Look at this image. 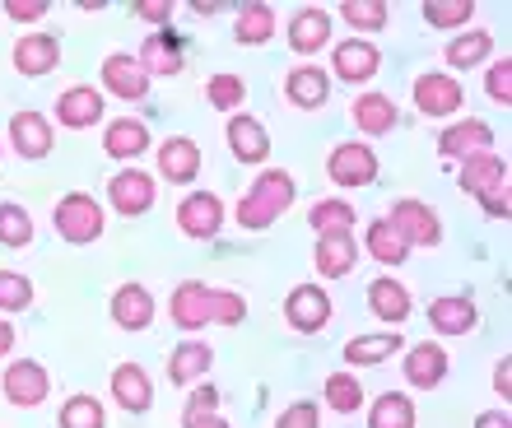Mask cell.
I'll return each instance as SVG.
<instances>
[{
    "label": "cell",
    "instance_id": "obj_1",
    "mask_svg": "<svg viewBox=\"0 0 512 428\" xmlns=\"http://www.w3.org/2000/svg\"><path fill=\"white\" fill-rule=\"evenodd\" d=\"M294 205V177L289 173H261L256 177V187L247 191L243 201H238V224L243 228H270L280 219V210Z\"/></svg>",
    "mask_w": 512,
    "mask_h": 428
},
{
    "label": "cell",
    "instance_id": "obj_2",
    "mask_svg": "<svg viewBox=\"0 0 512 428\" xmlns=\"http://www.w3.org/2000/svg\"><path fill=\"white\" fill-rule=\"evenodd\" d=\"M56 233L66 242H94L103 233V210H98L94 196H66V201L56 205Z\"/></svg>",
    "mask_w": 512,
    "mask_h": 428
},
{
    "label": "cell",
    "instance_id": "obj_3",
    "mask_svg": "<svg viewBox=\"0 0 512 428\" xmlns=\"http://www.w3.org/2000/svg\"><path fill=\"white\" fill-rule=\"evenodd\" d=\"M387 224L405 238V247H433V242L443 238L438 214H433L424 201H396V205H391V219H387Z\"/></svg>",
    "mask_w": 512,
    "mask_h": 428
},
{
    "label": "cell",
    "instance_id": "obj_4",
    "mask_svg": "<svg viewBox=\"0 0 512 428\" xmlns=\"http://www.w3.org/2000/svg\"><path fill=\"white\" fill-rule=\"evenodd\" d=\"M284 317H289V326L294 331H322L326 321H331V298H326V289H317V284H298L294 294L284 298Z\"/></svg>",
    "mask_w": 512,
    "mask_h": 428
},
{
    "label": "cell",
    "instance_id": "obj_5",
    "mask_svg": "<svg viewBox=\"0 0 512 428\" xmlns=\"http://www.w3.org/2000/svg\"><path fill=\"white\" fill-rule=\"evenodd\" d=\"M219 224H224V205L210 191H196V196H187V201L177 205V228L187 238H215Z\"/></svg>",
    "mask_w": 512,
    "mask_h": 428
},
{
    "label": "cell",
    "instance_id": "obj_6",
    "mask_svg": "<svg viewBox=\"0 0 512 428\" xmlns=\"http://www.w3.org/2000/svg\"><path fill=\"white\" fill-rule=\"evenodd\" d=\"M438 154L443 159H475V154H494V131L485 121H457L452 131L438 135Z\"/></svg>",
    "mask_w": 512,
    "mask_h": 428
},
{
    "label": "cell",
    "instance_id": "obj_7",
    "mask_svg": "<svg viewBox=\"0 0 512 428\" xmlns=\"http://www.w3.org/2000/svg\"><path fill=\"white\" fill-rule=\"evenodd\" d=\"M326 173L336 177L340 187H368L378 177V159L368 145H340L331 159H326Z\"/></svg>",
    "mask_w": 512,
    "mask_h": 428
},
{
    "label": "cell",
    "instance_id": "obj_8",
    "mask_svg": "<svg viewBox=\"0 0 512 428\" xmlns=\"http://www.w3.org/2000/svg\"><path fill=\"white\" fill-rule=\"evenodd\" d=\"M415 103L424 117H447V112H457L466 98H461V84L447 80V75H438V70H429V75H419L415 80Z\"/></svg>",
    "mask_w": 512,
    "mask_h": 428
},
{
    "label": "cell",
    "instance_id": "obj_9",
    "mask_svg": "<svg viewBox=\"0 0 512 428\" xmlns=\"http://www.w3.org/2000/svg\"><path fill=\"white\" fill-rule=\"evenodd\" d=\"M103 84L112 89V98H131V103H140V98L149 94V70L135 61V56H108L103 61Z\"/></svg>",
    "mask_w": 512,
    "mask_h": 428
},
{
    "label": "cell",
    "instance_id": "obj_10",
    "mask_svg": "<svg viewBox=\"0 0 512 428\" xmlns=\"http://www.w3.org/2000/svg\"><path fill=\"white\" fill-rule=\"evenodd\" d=\"M140 66L149 70V75H177L182 70V56H187V42H182V33H173V28H159V33H149L145 47H140Z\"/></svg>",
    "mask_w": 512,
    "mask_h": 428
},
{
    "label": "cell",
    "instance_id": "obj_11",
    "mask_svg": "<svg viewBox=\"0 0 512 428\" xmlns=\"http://www.w3.org/2000/svg\"><path fill=\"white\" fill-rule=\"evenodd\" d=\"M47 387H52V382H47V373H42L33 359H19L5 368V396H10L14 405H24V410L47 401Z\"/></svg>",
    "mask_w": 512,
    "mask_h": 428
},
{
    "label": "cell",
    "instance_id": "obj_12",
    "mask_svg": "<svg viewBox=\"0 0 512 428\" xmlns=\"http://www.w3.org/2000/svg\"><path fill=\"white\" fill-rule=\"evenodd\" d=\"M10 135H14V149H19L24 159H47V154H52V126H47L42 112H14Z\"/></svg>",
    "mask_w": 512,
    "mask_h": 428
},
{
    "label": "cell",
    "instance_id": "obj_13",
    "mask_svg": "<svg viewBox=\"0 0 512 428\" xmlns=\"http://www.w3.org/2000/svg\"><path fill=\"white\" fill-rule=\"evenodd\" d=\"M112 321L126 326V331H145L149 321H154V298H149L145 284H122L112 294Z\"/></svg>",
    "mask_w": 512,
    "mask_h": 428
},
{
    "label": "cell",
    "instance_id": "obj_14",
    "mask_svg": "<svg viewBox=\"0 0 512 428\" xmlns=\"http://www.w3.org/2000/svg\"><path fill=\"white\" fill-rule=\"evenodd\" d=\"M382 66V52L373 47V42H340L336 47V75L350 84H364L373 80Z\"/></svg>",
    "mask_w": 512,
    "mask_h": 428
},
{
    "label": "cell",
    "instance_id": "obj_15",
    "mask_svg": "<svg viewBox=\"0 0 512 428\" xmlns=\"http://www.w3.org/2000/svg\"><path fill=\"white\" fill-rule=\"evenodd\" d=\"M112 210H122V214H145L149 205H154V177L149 173H117L112 177Z\"/></svg>",
    "mask_w": 512,
    "mask_h": 428
},
{
    "label": "cell",
    "instance_id": "obj_16",
    "mask_svg": "<svg viewBox=\"0 0 512 428\" xmlns=\"http://www.w3.org/2000/svg\"><path fill=\"white\" fill-rule=\"evenodd\" d=\"M503 182H508V163L499 154H475V159L461 163V191H471V196H489Z\"/></svg>",
    "mask_w": 512,
    "mask_h": 428
},
{
    "label": "cell",
    "instance_id": "obj_17",
    "mask_svg": "<svg viewBox=\"0 0 512 428\" xmlns=\"http://www.w3.org/2000/svg\"><path fill=\"white\" fill-rule=\"evenodd\" d=\"M61 61V47H56L52 33H28V38L14 42V66L24 75H47Z\"/></svg>",
    "mask_w": 512,
    "mask_h": 428
},
{
    "label": "cell",
    "instance_id": "obj_18",
    "mask_svg": "<svg viewBox=\"0 0 512 428\" xmlns=\"http://www.w3.org/2000/svg\"><path fill=\"white\" fill-rule=\"evenodd\" d=\"M56 117H61V126H70V131H84V126H94L98 117H103V98H98V89H66V94L56 98Z\"/></svg>",
    "mask_w": 512,
    "mask_h": 428
},
{
    "label": "cell",
    "instance_id": "obj_19",
    "mask_svg": "<svg viewBox=\"0 0 512 428\" xmlns=\"http://www.w3.org/2000/svg\"><path fill=\"white\" fill-rule=\"evenodd\" d=\"M229 149L238 163H261L270 154V135L256 117H233L229 121Z\"/></svg>",
    "mask_w": 512,
    "mask_h": 428
},
{
    "label": "cell",
    "instance_id": "obj_20",
    "mask_svg": "<svg viewBox=\"0 0 512 428\" xmlns=\"http://www.w3.org/2000/svg\"><path fill=\"white\" fill-rule=\"evenodd\" d=\"M173 321L182 326V331H201V326H210V289H205V284H196V280L177 284Z\"/></svg>",
    "mask_w": 512,
    "mask_h": 428
},
{
    "label": "cell",
    "instance_id": "obj_21",
    "mask_svg": "<svg viewBox=\"0 0 512 428\" xmlns=\"http://www.w3.org/2000/svg\"><path fill=\"white\" fill-rule=\"evenodd\" d=\"M112 396L122 401V410H131V415H140V410H149V401H154V387H149V377L140 363H122L117 373H112Z\"/></svg>",
    "mask_w": 512,
    "mask_h": 428
},
{
    "label": "cell",
    "instance_id": "obj_22",
    "mask_svg": "<svg viewBox=\"0 0 512 428\" xmlns=\"http://www.w3.org/2000/svg\"><path fill=\"white\" fill-rule=\"evenodd\" d=\"M159 173L168 177V182H191V177L201 173V149H196V140H187V135L168 140V145L159 149Z\"/></svg>",
    "mask_w": 512,
    "mask_h": 428
},
{
    "label": "cell",
    "instance_id": "obj_23",
    "mask_svg": "<svg viewBox=\"0 0 512 428\" xmlns=\"http://www.w3.org/2000/svg\"><path fill=\"white\" fill-rule=\"evenodd\" d=\"M447 377V354L438 345H415L410 349V359H405V382L410 387H419V391H429V387H438Z\"/></svg>",
    "mask_w": 512,
    "mask_h": 428
},
{
    "label": "cell",
    "instance_id": "obj_24",
    "mask_svg": "<svg viewBox=\"0 0 512 428\" xmlns=\"http://www.w3.org/2000/svg\"><path fill=\"white\" fill-rule=\"evenodd\" d=\"M429 321H433V331H443V335H466L480 317H475L471 298H438L429 308Z\"/></svg>",
    "mask_w": 512,
    "mask_h": 428
},
{
    "label": "cell",
    "instance_id": "obj_25",
    "mask_svg": "<svg viewBox=\"0 0 512 428\" xmlns=\"http://www.w3.org/2000/svg\"><path fill=\"white\" fill-rule=\"evenodd\" d=\"M326 89H331V80H326V70H317V66H298L294 75L284 80V94H289V103H298V107H322Z\"/></svg>",
    "mask_w": 512,
    "mask_h": 428
},
{
    "label": "cell",
    "instance_id": "obj_26",
    "mask_svg": "<svg viewBox=\"0 0 512 428\" xmlns=\"http://www.w3.org/2000/svg\"><path fill=\"white\" fill-rule=\"evenodd\" d=\"M354 256H359V247L350 242V233H336V238H322V242H317V270H322L326 280L350 275V270H354Z\"/></svg>",
    "mask_w": 512,
    "mask_h": 428
},
{
    "label": "cell",
    "instance_id": "obj_27",
    "mask_svg": "<svg viewBox=\"0 0 512 428\" xmlns=\"http://www.w3.org/2000/svg\"><path fill=\"white\" fill-rule=\"evenodd\" d=\"M368 308L378 312L382 321H405L410 317V289L401 280H373L368 289Z\"/></svg>",
    "mask_w": 512,
    "mask_h": 428
},
{
    "label": "cell",
    "instance_id": "obj_28",
    "mask_svg": "<svg viewBox=\"0 0 512 428\" xmlns=\"http://www.w3.org/2000/svg\"><path fill=\"white\" fill-rule=\"evenodd\" d=\"M354 126H359L364 135H387L391 126H396V107H391V98L364 94L359 103H354Z\"/></svg>",
    "mask_w": 512,
    "mask_h": 428
},
{
    "label": "cell",
    "instance_id": "obj_29",
    "mask_svg": "<svg viewBox=\"0 0 512 428\" xmlns=\"http://www.w3.org/2000/svg\"><path fill=\"white\" fill-rule=\"evenodd\" d=\"M103 149L112 159H135L140 149H149V126L140 121H112L108 135H103Z\"/></svg>",
    "mask_w": 512,
    "mask_h": 428
},
{
    "label": "cell",
    "instance_id": "obj_30",
    "mask_svg": "<svg viewBox=\"0 0 512 428\" xmlns=\"http://www.w3.org/2000/svg\"><path fill=\"white\" fill-rule=\"evenodd\" d=\"M326 38H331V19H326L322 10H303L294 24H289V42H294V52H303V56L317 52Z\"/></svg>",
    "mask_w": 512,
    "mask_h": 428
},
{
    "label": "cell",
    "instance_id": "obj_31",
    "mask_svg": "<svg viewBox=\"0 0 512 428\" xmlns=\"http://www.w3.org/2000/svg\"><path fill=\"white\" fill-rule=\"evenodd\" d=\"M210 363H215L210 345H196V340H191V345H182L173 354V363H168V377H173L177 387H187V382H196V377H201Z\"/></svg>",
    "mask_w": 512,
    "mask_h": 428
},
{
    "label": "cell",
    "instance_id": "obj_32",
    "mask_svg": "<svg viewBox=\"0 0 512 428\" xmlns=\"http://www.w3.org/2000/svg\"><path fill=\"white\" fill-rule=\"evenodd\" d=\"M187 428H229L224 424V405H219V391L215 387H201L196 396L187 401Z\"/></svg>",
    "mask_w": 512,
    "mask_h": 428
},
{
    "label": "cell",
    "instance_id": "obj_33",
    "mask_svg": "<svg viewBox=\"0 0 512 428\" xmlns=\"http://www.w3.org/2000/svg\"><path fill=\"white\" fill-rule=\"evenodd\" d=\"M368 252L378 256V261H387V266H401L410 247H405V238L387 224V219H378V224H368Z\"/></svg>",
    "mask_w": 512,
    "mask_h": 428
},
{
    "label": "cell",
    "instance_id": "obj_34",
    "mask_svg": "<svg viewBox=\"0 0 512 428\" xmlns=\"http://www.w3.org/2000/svg\"><path fill=\"white\" fill-rule=\"evenodd\" d=\"M308 219H312V228H317L322 238H336V233H350L354 205H345V201H317Z\"/></svg>",
    "mask_w": 512,
    "mask_h": 428
},
{
    "label": "cell",
    "instance_id": "obj_35",
    "mask_svg": "<svg viewBox=\"0 0 512 428\" xmlns=\"http://www.w3.org/2000/svg\"><path fill=\"white\" fill-rule=\"evenodd\" d=\"M368 428H415V405L405 396H378Z\"/></svg>",
    "mask_w": 512,
    "mask_h": 428
},
{
    "label": "cell",
    "instance_id": "obj_36",
    "mask_svg": "<svg viewBox=\"0 0 512 428\" xmlns=\"http://www.w3.org/2000/svg\"><path fill=\"white\" fill-rule=\"evenodd\" d=\"M270 33H275V10H270V5H243V14H238V42L256 47V42H266Z\"/></svg>",
    "mask_w": 512,
    "mask_h": 428
},
{
    "label": "cell",
    "instance_id": "obj_37",
    "mask_svg": "<svg viewBox=\"0 0 512 428\" xmlns=\"http://www.w3.org/2000/svg\"><path fill=\"white\" fill-rule=\"evenodd\" d=\"M396 349H401V335H359V340L345 345V359L350 363H382L387 354H396Z\"/></svg>",
    "mask_w": 512,
    "mask_h": 428
},
{
    "label": "cell",
    "instance_id": "obj_38",
    "mask_svg": "<svg viewBox=\"0 0 512 428\" xmlns=\"http://www.w3.org/2000/svg\"><path fill=\"white\" fill-rule=\"evenodd\" d=\"M489 52H494V38H489V33H466V38H457L447 47V61L457 70H471V66H480Z\"/></svg>",
    "mask_w": 512,
    "mask_h": 428
},
{
    "label": "cell",
    "instance_id": "obj_39",
    "mask_svg": "<svg viewBox=\"0 0 512 428\" xmlns=\"http://www.w3.org/2000/svg\"><path fill=\"white\" fill-rule=\"evenodd\" d=\"M0 242L5 247H28L33 242V219L24 205H0Z\"/></svg>",
    "mask_w": 512,
    "mask_h": 428
},
{
    "label": "cell",
    "instance_id": "obj_40",
    "mask_svg": "<svg viewBox=\"0 0 512 428\" xmlns=\"http://www.w3.org/2000/svg\"><path fill=\"white\" fill-rule=\"evenodd\" d=\"M326 401H331V410H340V415H354V410L364 405V387H359L350 373H336V377H326Z\"/></svg>",
    "mask_w": 512,
    "mask_h": 428
},
{
    "label": "cell",
    "instance_id": "obj_41",
    "mask_svg": "<svg viewBox=\"0 0 512 428\" xmlns=\"http://www.w3.org/2000/svg\"><path fill=\"white\" fill-rule=\"evenodd\" d=\"M61 428H103V405L94 396H70L61 405Z\"/></svg>",
    "mask_w": 512,
    "mask_h": 428
},
{
    "label": "cell",
    "instance_id": "obj_42",
    "mask_svg": "<svg viewBox=\"0 0 512 428\" xmlns=\"http://www.w3.org/2000/svg\"><path fill=\"white\" fill-rule=\"evenodd\" d=\"M340 19L354 28H382L387 24V5H382V0H345V5H340Z\"/></svg>",
    "mask_w": 512,
    "mask_h": 428
},
{
    "label": "cell",
    "instance_id": "obj_43",
    "mask_svg": "<svg viewBox=\"0 0 512 428\" xmlns=\"http://www.w3.org/2000/svg\"><path fill=\"white\" fill-rule=\"evenodd\" d=\"M471 14H475L471 0H429V5H424V19H429V24H438V28L466 24Z\"/></svg>",
    "mask_w": 512,
    "mask_h": 428
},
{
    "label": "cell",
    "instance_id": "obj_44",
    "mask_svg": "<svg viewBox=\"0 0 512 428\" xmlns=\"http://www.w3.org/2000/svg\"><path fill=\"white\" fill-rule=\"evenodd\" d=\"M33 303V284L14 270H0V312H19Z\"/></svg>",
    "mask_w": 512,
    "mask_h": 428
},
{
    "label": "cell",
    "instance_id": "obj_45",
    "mask_svg": "<svg viewBox=\"0 0 512 428\" xmlns=\"http://www.w3.org/2000/svg\"><path fill=\"white\" fill-rule=\"evenodd\" d=\"M247 317V303L238 294H210V321L219 326H238Z\"/></svg>",
    "mask_w": 512,
    "mask_h": 428
},
{
    "label": "cell",
    "instance_id": "obj_46",
    "mask_svg": "<svg viewBox=\"0 0 512 428\" xmlns=\"http://www.w3.org/2000/svg\"><path fill=\"white\" fill-rule=\"evenodd\" d=\"M205 94H210V103H215V107H238L247 89H243V80H238V75H215Z\"/></svg>",
    "mask_w": 512,
    "mask_h": 428
},
{
    "label": "cell",
    "instance_id": "obj_47",
    "mask_svg": "<svg viewBox=\"0 0 512 428\" xmlns=\"http://www.w3.org/2000/svg\"><path fill=\"white\" fill-rule=\"evenodd\" d=\"M485 84H489V98H494V103H512V61H494Z\"/></svg>",
    "mask_w": 512,
    "mask_h": 428
},
{
    "label": "cell",
    "instance_id": "obj_48",
    "mask_svg": "<svg viewBox=\"0 0 512 428\" xmlns=\"http://www.w3.org/2000/svg\"><path fill=\"white\" fill-rule=\"evenodd\" d=\"M275 428H317V405H308V401H298V405H289L280 415V424Z\"/></svg>",
    "mask_w": 512,
    "mask_h": 428
},
{
    "label": "cell",
    "instance_id": "obj_49",
    "mask_svg": "<svg viewBox=\"0 0 512 428\" xmlns=\"http://www.w3.org/2000/svg\"><path fill=\"white\" fill-rule=\"evenodd\" d=\"M5 14H10V19H42V14H47V0H5Z\"/></svg>",
    "mask_w": 512,
    "mask_h": 428
},
{
    "label": "cell",
    "instance_id": "obj_50",
    "mask_svg": "<svg viewBox=\"0 0 512 428\" xmlns=\"http://www.w3.org/2000/svg\"><path fill=\"white\" fill-rule=\"evenodd\" d=\"M135 14H140V19H154L159 28H168V14H173V5H168V0H145V5H135Z\"/></svg>",
    "mask_w": 512,
    "mask_h": 428
},
{
    "label": "cell",
    "instance_id": "obj_51",
    "mask_svg": "<svg viewBox=\"0 0 512 428\" xmlns=\"http://www.w3.org/2000/svg\"><path fill=\"white\" fill-rule=\"evenodd\" d=\"M475 428H512V424H508V415H503V410H489V415L475 419Z\"/></svg>",
    "mask_w": 512,
    "mask_h": 428
},
{
    "label": "cell",
    "instance_id": "obj_52",
    "mask_svg": "<svg viewBox=\"0 0 512 428\" xmlns=\"http://www.w3.org/2000/svg\"><path fill=\"white\" fill-rule=\"evenodd\" d=\"M10 345H14V326L10 321H0V359L10 354Z\"/></svg>",
    "mask_w": 512,
    "mask_h": 428
},
{
    "label": "cell",
    "instance_id": "obj_53",
    "mask_svg": "<svg viewBox=\"0 0 512 428\" xmlns=\"http://www.w3.org/2000/svg\"><path fill=\"white\" fill-rule=\"evenodd\" d=\"M494 382H499V396H508V363H499V377H494Z\"/></svg>",
    "mask_w": 512,
    "mask_h": 428
}]
</instances>
